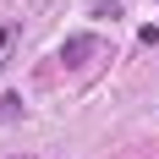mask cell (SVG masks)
I'll return each instance as SVG.
<instances>
[{
	"label": "cell",
	"mask_w": 159,
	"mask_h": 159,
	"mask_svg": "<svg viewBox=\"0 0 159 159\" xmlns=\"http://www.w3.org/2000/svg\"><path fill=\"white\" fill-rule=\"evenodd\" d=\"M93 33H77V39H66V49H61V61L66 66H82V61H88V55H93Z\"/></svg>",
	"instance_id": "obj_1"
},
{
	"label": "cell",
	"mask_w": 159,
	"mask_h": 159,
	"mask_svg": "<svg viewBox=\"0 0 159 159\" xmlns=\"http://www.w3.org/2000/svg\"><path fill=\"white\" fill-rule=\"evenodd\" d=\"M16 44H22V22H0V71L11 66V55H16Z\"/></svg>",
	"instance_id": "obj_2"
},
{
	"label": "cell",
	"mask_w": 159,
	"mask_h": 159,
	"mask_svg": "<svg viewBox=\"0 0 159 159\" xmlns=\"http://www.w3.org/2000/svg\"><path fill=\"white\" fill-rule=\"evenodd\" d=\"M88 6V16H99V22H115L121 16V0H82Z\"/></svg>",
	"instance_id": "obj_3"
},
{
	"label": "cell",
	"mask_w": 159,
	"mask_h": 159,
	"mask_svg": "<svg viewBox=\"0 0 159 159\" xmlns=\"http://www.w3.org/2000/svg\"><path fill=\"white\" fill-rule=\"evenodd\" d=\"M22 159H28V154H22Z\"/></svg>",
	"instance_id": "obj_4"
}]
</instances>
